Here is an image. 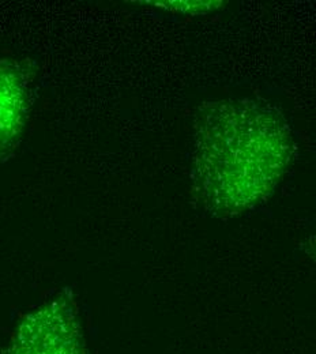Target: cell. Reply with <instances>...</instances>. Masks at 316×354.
Wrapping results in <instances>:
<instances>
[{"instance_id": "cell-1", "label": "cell", "mask_w": 316, "mask_h": 354, "mask_svg": "<svg viewBox=\"0 0 316 354\" xmlns=\"http://www.w3.org/2000/svg\"><path fill=\"white\" fill-rule=\"evenodd\" d=\"M295 151L290 126L270 102L206 101L194 122L189 165L194 201L221 220L255 210L274 194Z\"/></svg>"}, {"instance_id": "cell-2", "label": "cell", "mask_w": 316, "mask_h": 354, "mask_svg": "<svg viewBox=\"0 0 316 354\" xmlns=\"http://www.w3.org/2000/svg\"><path fill=\"white\" fill-rule=\"evenodd\" d=\"M30 109V74L17 62L0 60V162L21 143Z\"/></svg>"}, {"instance_id": "cell-4", "label": "cell", "mask_w": 316, "mask_h": 354, "mask_svg": "<svg viewBox=\"0 0 316 354\" xmlns=\"http://www.w3.org/2000/svg\"><path fill=\"white\" fill-rule=\"evenodd\" d=\"M308 252L311 255V258L314 259L316 265V233L313 236V239L310 240V245H308Z\"/></svg>"}, {"instance_id": "cell-3", "label": "cell", "mask_w": 316, "mask_h": 354, "mask_svg": "<svg viewBox=\"0 0 316 354\" xmlns=\"http://www.w3.org/2000/svg\"><path fill=\"white\" fill-rule=\"evenodd\" d=\"M169 11L183 14H206L223 6V1H146Z\"/></svg>"}]
</instances>
